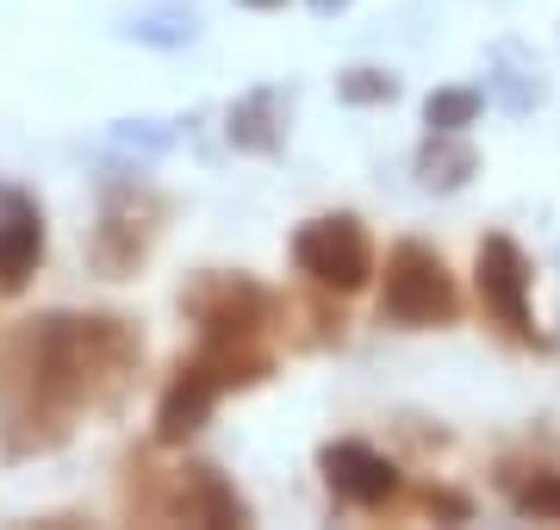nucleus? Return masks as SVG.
I'll list each match as a JSON object with an SVG mask.
<instances>
[{"mask_svg": "<svg viewBox=\"0 0 560 530\" xmlns=\"http://www.w3.org/2000/svg\"><path fill=\"white\" fill-rule=\"evenodd\" d=\"M318 469H324V481H330V493L337 499H349V506H386L393 493H399V469L386 462L381 449H368V443H324L318 449Z\"/></svg>", "mask_w": 560, "mask_h": 530, "instance_id": "6e6552de", "label": "nucleus"}, {"mask_svg": "<svg viewBox=\"0 0 560 530\" xmlns=\"http://www.w3.org/2000/svg\"><path fill=\"white\" fill-rule=\"evenodd\" d=\"M474 293H480L486 319H499L517 344H541L536 307H529V256H523L504 231L480 238V256H474Z\"/></svg>", "mask_w": 560, "mask_h": 530, "instance_id": "39448f33", "label": "nucleus"}, {"mask_svg": "<svg viewBox=\"0 0 560 530\" xmlns=\"http://www.w3.org/2000/svg\"><path fill=\"white\" fill-rule=\"evenodd\" d=\"M423 506L442 511V518H467V499H455V493H436V487L423 493Z\"/></svg>", "mask_w": 560, "mask_h": 530, "instance_id": "dca6fc26", "label": "nucleus"}, {"mask_svg": "<svg viewBox=\"0 0 560 530\" xmlns=\"http://www.w3.org/2000/svg\"><path fill=\"white\" fill-rule=\"evenodd\" d=\"M480 169V157H474V143H460V131H430V143L418 150V182L423 187H460L467 175Z\"/></svg>", "mask_w": 560, "mask_h": 530, "instance_id": "f8f14e48", "label": "nucleus"}, {"mask_svg": "<svg viewBox=\"0 0 560 530\" xmlns=\"http://www.w3.org/2000/svg\"><path fill=\"white\" fill-rule=\"evenodd\" d=\"M293 263L324 293H361L374 281V238L361 231V219L330 212V219H312L293 231Z\"/></svg>", "mask_w": 560, "mask_h": 530, "instance_id": "7ed1b4c3", "label": "nucleus"}, {"mask_svg": "<svg viewBox=\"0 0 560 530\" xmlns=\"http://www.w3.org/2000/svg\"><path fill=\"white\" fill-rule=\"evenodd\" d=\"M349 0H312V13H342Z\"/></svg>", "mask_w": 560, "mask_h": 530, "instance_id": "f3484780", "label": "nucleus"}, {"mask_svg": "<svg viewBox=\"0 0 560 530\" xmlns=\"http://www.w3.org/2000/svg\"><path fill=\"white\" fill-rule=\"evenodd\" d=\"M162 518H180V525H249V506L237 499V487L224 481L219 469H180L162 493Z\"/></svg>", "mask_w": 560, "mask_h": 530, "instance_id": "9d476101", "label": "nucleus"}, {"mask_svg": "<svg viewBox=\"0 0 560 530\" xmlns=\"http://www.w3.org/2000/svg\"><path fill=\"white\" fill-rule=\"evenodd\" d=\"M180 312L200 325V337H261L275 325V293L256 287L249 275H200L194 287H180Z\"/></svg>", "mask_w": 560, "mask_h": 530, "instance_id": "20e7f679", "label": "nucleus"}, {"mask_svg": "<svg viewBox=\"0 0 560 530\" xmlns=\"http://www.w3.org/2000/svg\"><path fill=\"white\" fill-rule=\"evenodd\" d=\"M517 511L523 518H560V474H541L517 493Z\"/></svg>", "mask_w": 560, "mask_h": 530, "instance_id": "2eb2a0df", "label": "nucleus"}, {"mask_svg": "<svg viewBox=\"0 0 560 530\" xmlns=\"http://www.w3.org/2000/svg\"><path fill=\"white\" fill-rule=\"evenodd\" d=\"M219 400H224V381L200 362V349L180 356L175 375H168V388H162V400H156V443H187L212 418Z\"/></svg>", "mask_w": 560, "mask_h": 530, "instance_id": "423d86ee", "label": "nucleus"}, {"mask_svg": "<svg viewBox=\"0 0 560 530\" xmlns=\"http://www.w3.org/2000/svg\"><path fill=\"white\" fill-rule=\"evenodd\" d=\"M474 119H480V88H436L423 101V125L430 131H467Z\"/></svg>", "mask_w": 560, "mask_h": 530, "instance_id": "ddd939ff", "label": "nucleus"}, {"mask_svg": "<svg viewBox=\"0 0 560 530\" xmlns=\"http://www.w3.org/2000/svg\"><path fill=\"white\" fill-rule=\"evenodd\" d=\"M243 7H261V13H268V7H287V0H243Z\"/></svg>", "mask_w": 560, "mask_h": 530, "instance_id": "a211bd4d", "label": "nucleus"}, {"mask_svg": "<svg viewBox=\"0 0 560 530\" xmlns=\"http://www.w3.org/2000/svg\"><path fill=\"white\" fill-rule=\"evenodd\" d=\"M143 187H131V194H106V212H101V231H94V263L113 275V281H125V275H138L143 256H150V238H156V224H150V212H138Z\"/></svg>", "mask_w": 560, "mask_h": 530, "instance_id": "1a4fd4ad", "label": "nucleus"}, {"mask_svg": "<svg viewBox=\"0 0 560 530\" xmlns=\"http://www.w3.org/2000/svg\"><path fill=\"white\" fill-rule=\"evenodd\" d=\"M460 312V293H455V275L430 244H393L386 256V281H381V319L405 331H436V325H455Z\"/></svg>", "mask_w": 560, "mask_h": 530, "instance_id": "f03ea898", "label": "nucleus"}, {"mask_svg": "<svg viewBox=\"0 0 560 530\" xmlns=\"http://www.w3.org/2000/svg\"><path fill=\"white\" fill-rule=\"evenodd\" d=\"M44 263V212L32 194L0 187V300H13L32 287Z\"/></svg>", "mask_w": 560, "mask_h": 530, "instance_id": "0eeeda50", "label": "nucleus"}, {"mask_svg": "<svg viewBox=\"0 0 560 530\" xmlns=\"http://www.w3.org/2000/svg\"><path fill=\"white\" fill-rule=\"evenodd\" d=\"M337 88H342V101L349 106H374V101H393V94H399V82L381 76V69H349Z\"/></svg>", "mask_w": 560, "mask_h": 530, "instance_id": "4468645a", "label": "nucleus"}, {"mask_svg": "<svg viewBox=\"0 0 560 530\" xmlns=\"http://www.w3.org/2000/svg\"><path fill=\"white\" fill-rule=\"evenodd\" d=\"M231 143L237 150H261V157L280 150V94L275 88H256L249 101L231 106Z\"/></svg>", "mask_w": 560, "mask_h": 530, "instance_id": "9b49d317", "label": "nucleus"}, {"mask_svg": "<svg viewBox=\"0 0 560 530\" xmlns=\"http://www.w3.org/2000/svg\"><path fill=\"white\" fill-rule=\"evenodd\" d=\"M81 406H94V368L81 319H25L0 337V449L44 456L75 430Z\"/></svg>", "mask_w": 560, "mask_h": 530, "instance_id": "f257e3e1", "label": "nucleus"}]
</instances>
